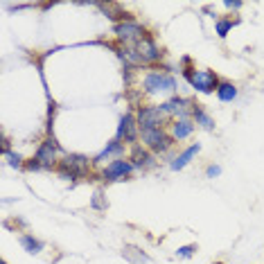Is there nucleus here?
I'll use <instances>...</instances> for the list:
<instances>
[{"instance_id":"f257e3e1","label":"nucleus","mask_w":264,"mask_h":264,"mask_svg":"<svg viewBox=\"0 0 264 264\" xmlns=\"http://www.w3.org/2000/svg\"><path fill=\"white\" fill-rule=\"evenodd\" d=\"M183 77L190 81V86L194 88V91L199 93H206V95H210V93H217L219 88V77L212 73V70H194V68H185L183 70Z\"/></svg>"},{"instance_id":"f03ea898","label":"nucleus","mask_w":264,"mask_h":264,"mask_svg":"<svg viewBox=\"0 0 264 264\" xmlns=\"http://www.w3.org/2000/svg\"><path fill=\"white\" fill-rule=\"evenodd\" d=\"M142 91L149 95H161V93H174L176 81L172 75L163 73V70H151L142 77Z\"/></svg>"},{"instance_id":"7ed1b4c3","label":"nucleus","mask_w":264,"mask_h":264,"mask_svg":"<svg viewBox=\"0 0 264 264\" xmlns=\"http://www.w3.org/2000/svg\"><path fill=\"white\" fill-rule=\"evenodd\" d=\"M113 34L118 36L120 43H124V46H131V43H138L142 36H147L145 27L140 23H136V20H120V23L113 25Z\"/></svg>"},{"instance_id":"20e7f679","label":"nucleus","mask_w":264,"mask_h":264,"mask_svg":"<svg viewBox=\"0 0 264 264\" xmlns=\"http://www.w3.org/2000/svg\"><path fill=\"white\" fill-rule=\"evenodd\" d=\"M138 126L140 131H153V129H163V122H165V113L161 111V106H140L138 108Z\"/></svg>"},{"instance_id":"39448f33","label":"nucleus","mask_w":264,"mask_h":264,"mask_svg":"<svg viewBox=\"0 0 264 264\" xmlns=\"http://www.w3.org/2000/svg\"><path fill=\"white\" fill-rule=\"evenodd\" d=\"M140 138L145 142V147L149 151H156V153H163L167 149H172L174 145V138L167 136L163 129H153V131H140Z\"/></svg>"},{"instance_id":"423d86ee","label":"nucleus","mask_w":264,"mask_h":264,"mask_svg":"<svg viewBox=\"0 0 264 264\" xmlns=\"http://www.w3.org/2000/svg\"><path fill=\"white\" fill-rule=\"evenodd\" d=\"M138 136H140V126H138V118L134 113H124L120 118V124H118V138L120 142L124 145H136L138 142Z\"/></svg>"},{"instance_id":"0eeeda50","label":"nucleus","mask_w":264,"mask_h":264,"mask_svg":"<svg viewBox=\"0 0 264 264\" xmlns=\"http://www.w3.org/2000/svg\"><path fill=\"white\" fill-rule=\"evenodd\" d=\"M134 163L129 158H115L106 165V169L102 172V181L104 183H115V181H124L126 176L134 172Z\"/></svg>"},{"instance_id":"6e6552de","label":"nucleus","mask_w":264,"mask_h":264,"mask_svg":"<svg viewBox=\"0 0 264 264\" xmlns=\"http://www.w3.org/2000/svg\"><path fill=\"white\" fill-rule=\"evenodd\" d=\"M57 151H61L59 142L48 136V138L43 140V145L36 149L34 158H36L38 163H41V167H43V169H52V167H59V165H57Z\"/></svg>"},{"instance_id":"1a4fd4ad","label":"nucleus","mask_w":264,"mask_h":264,"mask_svg":"<svg viewBox=\"0 0 264 264\" xmlns=\"http://www.w3.org/2000/svg\"><path fill=\"white\" fill-rule=\"evenodd\" d=\"M161 111L167 115H179V120H188V115H192V108H194V102L188 100V97H172V100L158 104Z\"/></svg>"},{"instance_id":"9d476101","label":"nucleus","mask_w":264,"mask_h":264,"mask_svg":"<svg viewBox=\"0 0 264 264\" xmlns=\"http://www.w3.org/2000/svg\"><path fill=\"white\" fill-rule=\"evenodd\" d=\"M93 161H88L86 156L81 153H68L63 156V161H59V167L57 169H65V172H73L75 176H84L88 172V165Z\"/></svg>"},{"instance_id":"9b49d317","label":"nucleus","mask_w":264,"mask_h":264,"mask_svg":"<svg viewBox=\"0 0 264 264\" xmlns=\"http://www.w3.org/2000/svg\"><path fill=\"white\" fill-rule=\"evenodd\" d=\"M136 50L140 52V57H142V61L145 63H156V61H161L163 59V50L153 43V38L149 34L142 36L140 41L136 43Z\"/></svg>"},{"instance_id":"f8f14e48","label":"nucleus","mask_w":264,"mask_h":264,"mask_svg":"<svg viewBox=\"0 0 264 264\" xmlns=\"http://www.w3.org/2000/svg\"><path fill=\"white\" fill-rule=\"evenodd\" d=\"M129 161L134 163L136 169H151V167H156V156H153L147 147H140V145H134Z\"/></svg>"},{"instance_id":"ddd939ff","label":"nucleus","mask_w":264,"mask_h":264,"mask_svg":"<svg viewBox=\"0 0 264 264\" xmlns=\"http://www.w3.org/2000/svg\"><path fill=\"white\" fill-rule=\"evenodd\" d=\"M122 153H124V142H120L118 138L111 140V142H106V147L97 153L95 158H93V165H102L104 161H108V158H122Z\"/></svg>"},{"instance_id":"4468645a","label":"nucleus","mask_w":264,"mask_h":264,"mask_svg":"<svg viewBox=\"0 0 264 264\" xmlns=\"http://www.w3.org/2000/svg\"><path fill=\"white\" fill-rule=\"evenodd\" d=\"M199 151H201V145H199V142H194V145H190L185 151H181L179 156H176L174 161L169 163V167H172L174 172H181V169H183V167H188L190 161H192V158H194Z\"/></svg>"},{"instance_id":"2eb2a0df","label":"nucleus","mask_w":264,"mask_h":264,"mask_svg":"<svg viewBox=\"0 0 264 264\" xmlns=\"http://www.w3.org/2000/svg\"><path fill=\"white\" fill-rule=\"evenodd\" d=\"M192 131H194V122L192 120H176L172 124V138L174 140H185L192 136Z\"/></svg>"},{"instance_id":"dca6fc26","label":"nucleus","mask_w":264,"mask_h":264,"mask_svg":"<svg viewBox=\"0 0 264 264\" xmlns=\"http://www.w3.org/2000/svg\"><path fill=\"white\" fill-rule=\"evenodd\" d=\"M192 120H194V124H199L201 129H206V131L214 129V120L206 111H203L201 104H194V108H192Z\"/></svg>"},{"instance_id":"f3484780","label":"nucleus","mask_w":264,"mask_h":264,"mask_svg":"<svg viewBox=\"0 0 264 264\" xmlns=\"http://www.w3.org/2000/svg\"><path fill=\"white\" fill-rule=\"evenodd\" d=\"M118 57L122 59L124 63H129V65H145V61H142V57H140V52L136 50V48H131V46L120 48V50H118Z\"/></svg>"},{"instance_id":"a211bd4d","label":"nucleus","mask_w":264,"mask_h":264,"mask_svg":"<svg viewBox=\"0 0 264 264\" xmlns=\"http://www.w3.org/2000/svg\"><path fill=\"white\" fill-rule=\"evenodd\" d=\"M217 97H219V102H233L237 97V88L230 84V81H222L217 88Z\"/></svg>"},{"instance_id":"6ab92c4d","label":"nucleus","mask_w":264,"mask_h":264,"mask_svg":"<svg viewBox=\"0 0 264 264\" xmlns=\"http://www.w3.org/2000/svg\"><path fill=\"white\" fill-rule=\"evenodd\" d=\"M122 255H124L129 262H134V264H147V262H149V257H147L140 249H136V246H124Z\"/></svg>"},{"instance_id":"aec40b11","label":"nucleus","mask_w":264,"mask_h":264,"mask_svg":"<svg viewBox=\"0 0 264 264\" xmlns=\"http://www.w3.org/2000/svg\"><path fill=\"white\" fill-rule=\"evenodd\" d=\"M20 246H23L27 253H32V255H34V253H41L46 244H43L41 239L32 237V235H23V237H20Z\"/></svg>"},{"instance_id":"412c9836","label":"nucleus","mask_w":264,"mask_h":264,"mask_svg":"<svg viewBox=\"0 0 264 264\" xmlns=\"http://www.w3.org/2000/svg\"><path fill=\"white\" fill-rule=\"evenodd\" d=\"M237 23V20H233V18H219L217 23H214V30H217V36L219 38H226L228 36V32L233 30V25Z\"/></svg>"},{"instance_id":"4be33fe9","label":"nucleus","mask_w":264,"mask_h":264,"mask_svg":"<svg viewBox=\"0 0 264 264\" xmlns=\"http://www.w3.org/2000/svg\"><path fill=\"white\" fill-rule=\"evenodd\" d=\"M91 208L97 212H104L108 208V201H106V196H104L102 190H95V194L91 196Z\"/></svg>"},{"instance_id":"5701e85b","label":"nucleus","mask_w":264,"mask_h":264,"mask_svg":"<svg viewBox=\"0 0 264 264\" xmlns=\"http://www.w3.org/2000/svg\"><path fill=\"white\" fill-rule=\"evenodd\" d=\"M3 156L7 158V163L12 165V167H25V163H23V156H20V153H16V151H9L7 147H3Z\"/></svg>"},{"instance_id":"b1692460","label":"nucleus","mask_w":264,"mask_h":264,"mask_svg":"<svg viewBox=\"0 0 264 264\" xmlns=\"http://www.w3.org/2000/svg\"><path fill=\"white\" fill-rule=\"evenodd\" d=\"M194 251H196V244H185V246H181V249L176 251V255L179 257H192L194 255Z\"/></svg>"},{"instance_id":"393cba45","label":"nucleus","mask_w":264,"mask_h":264,"mask_svg":"<svg viewBox=\"0 0 264 264\" xmlns=\"http://www.w3.org/2000/svg\"><path fill=\"white\" fill-rule=\"evenodd\" d=\"M219 174H222V167H219V165H208V169H206L208 179H214V176H219Z\"/></svg>"},{"instance_id":"a878e982","label":"nucleus","mask_w":264,"mask_h":264,"mask_svg":"<svg viewBox=\"0 0 264 264\" xmlns=\"http://www.w3.org/2000/svg\"><path fill=\"white\" fill-rule=\"evenodd\" d=\"M25 169H34V172H36V169H43V167H41V163H38L36 158H32V161L25 163Z\"/></svg>"},{"instance_id":"bb28decb","label":"nucleus","mask_w":264,"mask_h":264,"mask_svg":"<svg viewBox=\"0 0 264 264\" xmlns=\"http://www.w3.org/2000/svg\"><path fill=\"white\" fill-rule=\"evenodd\" d=\"M224 5H226L228 9H239V7H241V3H239V0H226V3H224Z\"/></svg>"},{"instance_id":"cd10ccee","label":"nucleus","mask_w":264,"mask_h":264,"mask_svg":"<svg viewBox=\"0 0 264 264\" xmlns=\"http://www.w3.org/2000/svg\"><path fill=\"white\" fill-rule=\"evenodd\" d=\"M214 264H224V262H214Z\"/></svg>"},{"instance_id":"c85d7f7f","label":"nucleus","mask_w":264,"mask_h":264,"mask_svg":"<svg viewBox=\"0 0 264 264\" xmlns=\"http://www.w3.org/2000/svg\"><path fill=\"white\" fill-rule=\"evenodd\" d=\"M0 264H7V262H0Z\"/></svg>"}]
</instances>
